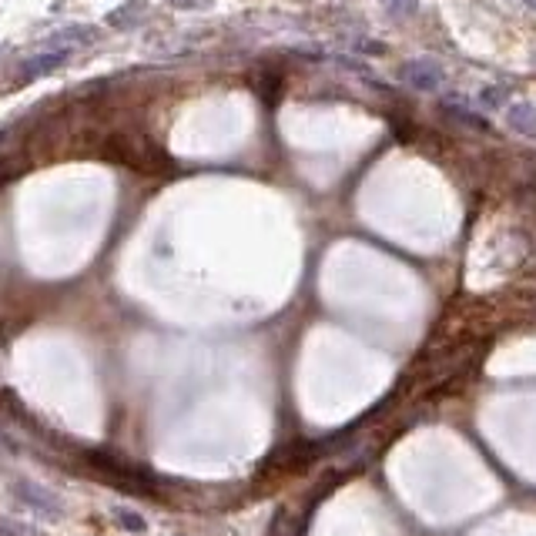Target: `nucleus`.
<instances>
[{
	"label": "nucleus",
	"instance_id": "423d86ee",
	"mask_svg": "<svg viewBox=\"0 0 536 536\" xmlns=\"http://www.w3.org/2000/svg\"><path fill=\"white\" fill-rule=\"evenodd\" d=\"M115 520L121 523V530H128V533H144V530H148L144 516H138V513H131V510H115Z\"/></svg>",
	"mask_w": 536,
	"mask_h": 536
},
{
	"label": "nucleus",
	"instance_id": "7ed1b4c3",
	"mask_svg": "<svg viewBox=\"0 0 536 536\" xmlns=\"http://www.w3.org/2000/svg\"><path fill=\"white\" fill-rule=\"evenodd\" d=\"M402 77H406L409 88H416V91H436L443 84V71H439V65H433V61H409V65L402 67Z\"/></svg>",
	"mask_w": 536,
	"mask_h": 536
},
{
	"label": "nucleus",
	"instance_id": "0eeeda50",
	"mask_svg": "<svg viewBox=\"0 0 536 536\" xmlns=\"http://www.w3.org/2000/svg\"><path fill=\"white\" fill-rule=\"evenodd\" d=\"M526 4H530V7H533V11H536V0H526Z\"/></svg>",
	"mask_w": 536,
	"mask_h": 536
},
{
	"label": "nucleus",
	"instance_id": "39448f33",
	"mask_svg": "<svg viewBox=\"0 0 536 536\" xmlns=\"http://www.w3.org/2000/svg\"><path fill=\"white\" fill-rule=\"evenodd\" d=\"M144 17V4H125V11H117L108 17V24L115 27H125V24H134V21H141Z\"/></svg>",
	"mask_w": 536,
	"mask_h": 536
},
{
	"label": "nucleus",
	"instance_id": "20e7f679",
	"mask_svg": "<svg viewBox=\"0 0 536 536\" xmlns=\"http://www.w3.org/2000/svg\"><path fill=\"white\" fill-rule=\"evenodd\" d=\"M506 121H510V128L516 131V134H523V138H533L536 141V108L533 104H513L510 115H506Z\"/></svg>",
	"mask_w": 536,
	"mask_h": 536
},
{
	"label": "nucleus",
	"instance_id": "f03ea898",
	"mask_svg": "<svg viewBox=\"0 0 536 536\" xmlns=\"http://www.w3.org/2000/svg\"><path fill=\"white\" fill-rule=\"evenodd\" d=\"M67 57H71L67 51H57V48H44V44H40L38 54H30V57H24V61H21V71H17V77H21V81H38V77L57 71V67L65 65Z\"/></svg>",
	"mask_w": 536,
	"mask_h": 536
},
{
	"label": "nucleus",
	"instance_id": "f257e3e1",
	"mask_svg": "<svg viewBox=\"0 0 536 536\" xmlns=\"http://www.w3.org/2000/svg\"><path fill=\"white\" fill-rule=\"evenodd\" d=\"M115 144L128 148V151H115L117 161L134 165L138 171H161V165H168V154L151 138H144V134H138V138H117Z\"/></svg>",
	"mask_w": 536,
	"mask_h": 536
}]
</instances>
